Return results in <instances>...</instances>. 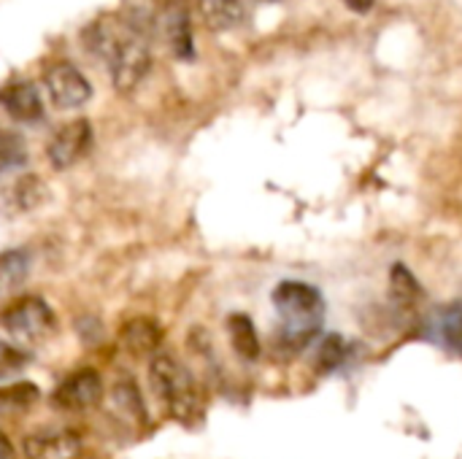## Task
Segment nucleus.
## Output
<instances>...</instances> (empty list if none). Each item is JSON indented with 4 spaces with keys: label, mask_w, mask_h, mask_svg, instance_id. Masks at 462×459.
<instances>
[{
    "label": "nucleus",
    "mask_w": 462,
    "mask_h": 459,
    "mask_svg": "<svg viewBox=\"0 0 462 459\" xmlns=\"http://www.w3.org/2000/svg\"><path fill=\"white\" fill-rule=\"evenodd\" d=\"M27 352L24 349H19V346H14V344H8V341H0V379H8V376H14L16 371H22L24 365H27Z\"/></svg>",
    "instance_id": "obj_22"
},
{
    "label": "nucleus",
    "mask_w": 462,
    "mask_h": 459,
    "mask_svg": "<svg viewBox=\"0 0 462 459\" xmlns=\"http://www.w3.org/2000/svg\"><path fill=\"white\" fill-rule=\"evenodd\" d=\"M30 273V254L24 249L0 252V295L16 292Z\"/></svg>",
    "instance_id": "obj_17"
},
{
    "label": "nucleus",
    "mask_w": 462,
    "mask_h": 459,
    "mask_svg": "<svg viewBox=\"0 0 462 459\" xmlns=\"http://www.w3.org/2000/svg\"><path fill=\"white\" fill-rule=\"evenodd\" d=\"M162 35H165V43L171 46V51L179 60H192L195 57L192 22H189V11L184 8V3L173 0L162 11Z\"/></svg>",
    "instance_id": "obj_10"
},
{
    "label": "nucleus",
    "mask_w": 462,
    "mask_h": 459,
    "mask_svg": "<svg viewBox=\"0 0 462 459\" xmlns=\"http://www.w3.org/2000/svg\"><path fill=\"white\" fill-rule=\"evenodd\" d=\"M273 306L282 317L279 346L287 352L306 349L322 325L325 303L319 289L306 281H282L273 289Z\"/></svg>",
    "instance_id": "obj_2"
},
{
    "label": "nucleus",
    "mask_w": 462,
    "mask_h": 459,
    "mask_svg": "<svg viewBox=\"0 0 462 459\" xmlns=\"http://www.w3.org/2000/svg\"><path fill=\"white\" fill-rule=\"evenodd\" d=\"M103 395L106 390L100 373L95 368H79L57 384L51 392V406L65 414H87L100 406Z\"/></svg>",
    "instance_id": "obj_5"
},
{
    "label": "nucleus",
    "mask_w": 462,
    "mask_h": 459,
    "mask_svg": "<svg viewBox=\"0 0 462 459\" xmlns=\"http://www.w3.org/2000/svg\"><path fill=\"white\" fill-rule=\"evenodd\" d=\"M352 11H357V14H363V11H368L371 5H374V0H344Z\"/></svg>",
    "instance_id": "obj_24"
},
{
    "label": "nucleus",
    "mask_w": 462,
    "mask_h": 459,
    "mask_svg": "<svg viewBox=\"0 0 462 459\" xmlns=\"http://www.w3.org/2000/svg\"><path fill=\"white\" fill-rule=\"evenodd\" d=\"M160 344H162V330L154 319L138 317L122 327V346L135 357L154 354L160 349Z\"/></svg>",
    "instance_id": "obj_11"
},
{
    "label": "nucleus",
    "mask_w": 462,
    "mask_h": 459,
    "mask_svg": "<svg viewBox=\"0 0 462 459\" xmlns=\"http://www.w3.org/2000/svg\"><path fill=\"white\" fill-rule=\"evenodd\" d=\"M439 333H441V341L447 344V349H452L455 354L462 357V300L449 303L441 311Z\"/></svg>",
    "instance_id": "obj_20"
},
{
    "label": "nucleus",
    "mask_w": 462,
    "mask_h": 459,
    "mask_svg": "<svg viewBox=\"0 0 462 459\" xmlns=\"http://www.w3.org/2000/svg\"><path fill=\"white\" fill-rule=\"evenodd\" d=\"M208 30H233L244 22V0H195Z\"/></svg>",
    "instance_id": "obj_13"
},
{
    "label": "nucleus",
    "mask_w": 462,
    "mask_h": 459,
    "mask_svg": "<svg viewBox=\"0 0 462 459\" xmlns=\"http://www.w3.org/2000/svg\"><path fill=\"white\" fill-rule=\"evenodd\" d=\"M349 354V346L341 335H328L319 346H317V354H314V365L319 373H333L336 368L344 365Z\"/></svg>",
    "instance_id": "obj_19"
},
{
    "label": "nucleus",
    "mask_w": 462,
    "mask_h": 459,
    "mask_svg": "<svg viewBox=\"0 0 462 459\" xmlns=\"http://www.w3.org/2000/svg\"><path fill=\"white\" fill-rule=\"evenodd\" d=\"M27 160V146L14 133H0V173H8Z\"/></svg>",
    "instance_id": "obj_21"
},
{
    "label": "nucleus",
    "mask_w": 462,
    "mask_h": 459,
    "mask_svg": "<svg viewBox=\"0 0 462 459\" xmlns=\"http://www.w3.org/2000/svg\"><path fill=\"white\" fill-rule=\"evenodd\" d=\"M227 333L236 354L246 363H254L260 357V335L254 330V322L246 314H233L227 319Z\"/></svg>",
    "instance_id": "obj_14"
},
{
    "label": "nucleus",
    "mask_w": 462,
    "mask_h": 459,
    "mask_svg": "<svg viewBox=\"0 0 462 459\" xmlns=\"http://www.w3.org/2000/svg\"><path fill=\"white\" fill-rule=\"evenodd\" d=\"M24 459H79L81 457V438L65 427L35 430L22 444Z\"/></svg>",
    "instance_id": "obj_8"
},
{
    "label": "nucleus",
    "mask_w": 462,
    "mask_h": 459,
    "mask_svg": "<svg viewBox=\"0 0 462 459\" xmlns=\"http://www.w3.org/2000/svg\"><path fill=\"white\" fill-rule=\"evenodd\" d=\"M0 459H16V452L11 446V441L0 433Z\"/></svg>",
    "instance_id": "obj_23"
},
{
    "label": "nucleus",
    "mask_w": 462,
    "mask_h": 459,
    "mask_svg": "<svg viewBox=\"0 0 462 459\" xmlns=\"http://www.w3.org/2000/svg\"><path fill=\"white\" fill-rule=\"evenodd\" d=\"M111 403H114V411H116L119 417H125L130 425L143 427V425L149 422L143 398H141V392H138V387H135L133 381H119V384L111 390Z\"/></svg>",
    "instance_id": "obj_15"
},
{
    "label": "nucleus",
    "mask_w": 462,
    "mask_h": 459,
    "mask_svg": "<svg viewBox=\"0 0 462 459\" xmlns=\"http://www.w3.org/2000/svg\"><path fill=\"white\" fill-rule=\"evenodd\" d=\"M0 325L19 344H43L57 333V317L51 306L35 295L16 298L0 314Z\"/></svg>",
    "instance_id": "obj_4"
},
{
    "label": "nucleus",
    "mask_w": 462,
    "mask_h": 459,
    "mask_svg": "<svg viewBox=\"0 0 462 459\" xmlns=\"http://www.w3.org/2000/svg\"><path fill=\"white\" fill-rule=\"evenodd\" d=\"M43 87H46V95H49L51 106L60 108V111L81 108L92 97V84L70 62H54V65H49L46 73H43Z\"/></svg>",
    "instance_id": "obj_6"
},
{
    "label": "nucleus",
    "mask_w": 462,
    "mask_h": 459,
    "mask_svg": "<svg viewBox=\"0 0 462 459\" xmlns=\"http://www.w3.org/2000/svg\"><path fill=\"white\" fill-rule=\"evenodd\" d=\"M149 384H152L157 403L171 419L181 425H195L200 419L203 395H200L195 376L181 360H176L173 354L157 352L149 365Z\"/></svg>",
    "instance_id": "obj_3"
},
{
    "label": "nucleus",
    "mask_w": 462,
    "mask_h": 459,
    "mask_svg": "<svg viewBox=\"0 0 462 459\" xmlns=\"http://www.w3.org/2000/svg\"><path fill=\"white\" fill-rule=\"evenodd\" d=\"M38 400L35 384H14L0 390V417H19Z\"/></svg>",
    "instance_id": "obj_18"
},
{
    "label": "nucleus",
    "mask_w": 462,
    "mask_h": 459,
    "mask_svg": "<svg viewBox=\"0 0 462 459\" xmlns=\"http://www.w3.org/2000/svg\"><path fill=\"white\" fill-rule=\"evenodd\" d=\"M0 106L5 108V114L22 124H32L43 116V100L38 95V89L30 81H8L0 89Z\"/></svg>",
    "instance_id": "obj_9"
},
{
    "label": "nucleus",
    "mask_w": 462,
    "mask_h": 459,
    "mask_svg": "<svg viewBox=\"0 0 462 459\" xmlns=\"http://www.w3.org/2000/svg\"><path fill=\"white\" fill-rule=\"evenodd\" d=\"M43 195H46V187L32 176H19L8 189H5V197H3V206H5V214L16 216V214H27L32 211L35 206L43 203Z\"/></svg>",
    "instance_id": "obj_12"
},
{
    "label": "nucleus",
    "mask_w": 462,
    "mask_h": 459,
    "mask_svg": "<svg viewBox=\"0 0 462 459\" xmlns=\"http://www.w3.org/2000/svg\"><path fill=\"white\" fill-rule=\"evenodd\" d=\"M89 146H92V124L87 119H73L51 135L46 154H49L51 168L65 170L76 165L89 151Z\"/></svg>",
    "instance_id": "obj_7"
},
{
    "label": "nucleus",
    "mask_w": 462,
    "mask_h": 459,
    "mask_svg": "<svg viewBox=\"0 0 462 459\" xmlns=\"http://www.w3.org/2000/svg\"><path fill=\"white\" fill-rule=\"evenodd\" d=\"M390 298L395 303V308L401 311H414L417 303L422 300V289H420V281L414 279V273L406 268V265H395L393 273H390Z\"/></svg>",
    "instance_id": "obj_16"
},
{
    "label": "nucleus",
    "mask_w": 462,
    "mask_h": 459,
    "mask_svg": "<svg viewBox=\"0 0 462 459\" xmlns=\"http://www.w3.org/2000/svg\"><path fill=\"white\" fill-rule=\"evenodd\" d=\"M97 54L106 57L111 81L119 92H133L152 68V49L138 19H100L89 30Z\"/></svg>",
    "instance_id": "obj_1"
}]
</instances>
